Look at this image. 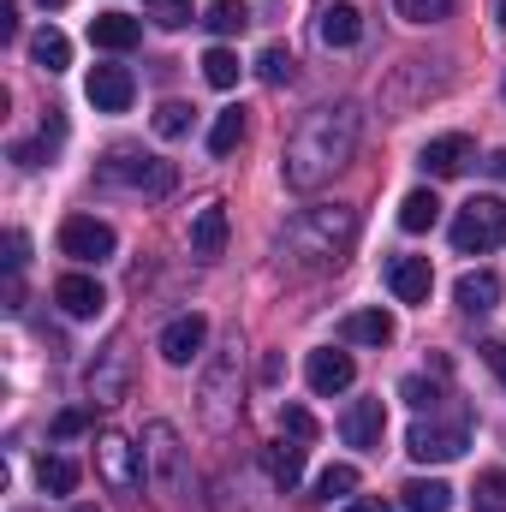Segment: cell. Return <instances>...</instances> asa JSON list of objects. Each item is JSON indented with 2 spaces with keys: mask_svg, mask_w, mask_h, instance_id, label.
<instances>
[{
  "mask_svg": "<svg viewBox=\"0 0 506 512\" xmlns=\"http://www.w3.org/2000/svg\"><path fill=\"white\" fill-rule=\"evenodd\" d=\"M340 435H346L352 447L376 453L381 435H387V405H381V399H352V405H346V417H340Z\"/></svg>",
  "mask_w": 506,
  "mask_h": 512,
  "instance_id": "4fadbf2b",
  "label": "cell"
},
{
  "mask_svg": "<svg viewBox=\"0 0 506 512\" xmlns=\"http://www.w3.org/2000/svg\"><path fill=\"white\" fill-rule=\"evenodd\" d=\"M292 72H298V60H292V48H280V42H268V48L256 54V78H262L268 90H280V84H292Z\"/></svg>",
  "mask_w": 506,
  "mask_h": 512,
  "instance_id": "4316f807",
  "label": "cell"
},
{
  "mask_svg": "<svg viewBox=\"0 0 506 512\" xmlns=\"http://www.w3.org/2000/svg\"><path fill=\"white\" fill-rule=\"evenodd\" d=\"M340 512H393V507H387L381 495H358V501H346Z\"/></svg>",
  "mask_w": 506,
  "mask_h": 512,
  "instance_id": "7bdbcfd3",
  "label": "cell"
},
{
  "mask_svg": "<svg viewBox=\"0 0 506 512\" xmlns=\"http://www.w3.org/2000/svg\"><path fill=\"white\" fill-rule=\"evenodd\" d=\"M387 286H393L399 304H429V286H435L429 256H393L387 262Z\"/></svg>",
  "mask_w": 506,
  "mask_h": 512,
  "instance_id": "5bb4252c",
  "label": "cell"
},
{
  "mask_svg": "<svg viewBox=\"0 0 506 512\" xmlns=\"http://www.w3.org/2000/svg\"><path fill=\"white\" fill-rule=\"evenodd\" d=\"M435 221H441V197H435V191H411V197L399 203V227H405V233H429Z\"/></svg>",
  "mask_w": 506,
  "mask_h": 512,
  "instance_id": "484cf974",
  "label": "cell"
},
{
  "mask_svg": "<svg viewBox=\"0 0 506 512\" xmlns=\"http://www.w3.org/2000/svg\"><path fill=\"white\" fill-rule=\"evenodd\" d=\"M399 507L405 512H447L453 507V489H447L441 477H411V483L399 489Z\"/></svg>",
  "mask_w": 506,
  "mask_h": 512,
  "instance_id": "603a6c76",
  "label": "cell"
},
{
  "mask_svg": "<svg viewBox=\"0 0 506 512\" xmlns=\"http://www.w3.org/2000/svg\"><path fill=\"white\" fill-rule=\"evenodd\" d=\"M54 304L66 310V316H78V322H90V316H102V304H108V292L90 280V274H60L54 280Z\"/></svg>",
  "mask_w": 506,
  "mask_h": 512,
  "instance_id": "2e32d148",
  "label": "cell"
},
{
  "mask_svg": "<svg viewBox=\"0 0 506 512\" xmlns=\"http://www.w3.org/2000/svg\"><path fill=\"white\" fill-rule=\"evenodd\" d=\"M489 173H495V179H506V149H495V155H489Z\"/></svg>",
  "mask_w": 506,
  "mask_h": 512,
  "instance_id": "ee69618b",
  "label": "cell"
},
{
  "mask_svg": "<svg viewBox=\"0 0 506 512\" xmlns=\"http://www.w3.org/2000/svg\"><path fill=\"white\" fill-rule=\"evenodd\" d=\"M96 465H102V483H108V489H120V495L143 483V459H137V447H131L120 429L96 435Z\"/></svg>",
  "mask_w": 506,
  "mask_h": 512,
  "instance_id": "30bf717a",
  "label": "cell"
},
{
  "mask_svg": "<svg viewBox=\"0 0 506 512\" xmlns=\"http://www.w3.org/2000/svg\"><path fill=\"white\" fill-rule=\"evenodd\" d=\"M155 131H161V137H185V131H191V108H185V102H161V108H155Z\"/></svg>",
  "mask_w": 506,
  "mask_h": 512,
  "instance_id": "d590c367",
  "label": "cell"
},
{
  "mask_svg": "<svg viewBox=\"0 0 506 512\" xmlns=\"http://www.w3.org/2000/svg\"><path fill=\"white\" fill-rule=\"evenodd\" d=\"M0 36H6V42L18 36V0H0Z\"/></svg>",
  "mask_w": 506,
  "mask_h": 512,
  "instance_id": "b9f144b4",
  "label": "cell"
},
{
  "mask_svg": "<svg viewBox=\"0 0 506 512\" xmlns=\"http://www.w3.org/2000/svg\"><path fill=\"white\" fill-rule=\"evenodd\" d=\"M471 495H477V512H506V471H483Z\"/></svg>",
  "mask_w": 506,
  "mask_h": 512,
  "instance_id": "836d02e7",
  "label": "cell"
},
{
  "mask_svg": "<svg viewBox=\"0 0 506 512\" xmlns=\"http://www.w3.org/2000/svg\"><path fill=\"white\" fill-rule=\"evenodd\" d=\"M506 245V203L501 197H471L453 221V251L459 256H483Z\"/></svg>",
  "mask_w": 506,
  "mask_h": 512,
  "instance_id": "5b68a950",
  "label": "cell"
},
{
  "mask_svg": "<svg viewBox=\"0 0 506 512\" xmlns=\"http://www.w3.org/2000/svg\"><path fill=\"white\" fill-rule=\"evenodd\" d=\"M245 143V108H227V114H215V131H209V155L221 161V155H233Z\"/></svg>",
  "mask_w": 506,
  "mask_h": 512,
  "instance_id": "83f0119b",
  "label": "cell"
},
{
  "mask_svg": "<svg viewBox=\"0 0 506 512\" xmlns=\"http://www.w3.org/2000/svg\"><path fill=\"white\" fill-rule=\"evenodd\" d=\"M501 90H506V84H501Z\"/></svg>",
  "mask_w": 506,
  "mask_h": 512,
  "instance_id": "c3c4849f",
  "label": "cell"
},
{
  "mask_svg": "<svg viewBox=\"0 0 506 512\" xmlns=\"http://www.w3.org/2000/svg\"><path fill=\"white\" fill-rule=\"evenodd\" d=\"M483 364H489V370L501 376V387H506V340H489V346H483Z\"/></svg>",
  "mask_w": 506,
  "mask_h": 512,
  "instance_id": "ab89813d",
  "label": "cell"
},
{
  "mask_svg": "<svg viewBox=\"0 0 506 512\" xmlns=\"http://www.w3.org/2000/svg\"><path fill=\"white\" fill-rule=\"evenodd\" d=\"M30 245H24V233H6V268H12V274H18V268H24V262H30Z\"/></svg>",
  "mask_w": 506,
  "mask_h": 512,
  "instance_id": "60d3db41",
  "label": "cell"
},
{
  "mask_svg": "<svg viewBox=\"0 0 506 512\" xmlns=\"http://www.w3.org/2000/svg\"><path fill=\"white\" fill-rule=\"evenodd\" d=\"M399 328H393V316L387 310H352L346 322H340V340L346 346H387Z\"/></svg>",
  "mask_w": 506,
  "mask_h": 512,
  "instance_id": "7402d4cb",
  "label": "cell"
},
{
  "mask_svg": "<svg viewBox=\"0 0 506 512\" xmlns=\"http://www.w3.org/2000/svg\"><path fill=\"white\" fill-rule=\"evenodd\" d=\"M203 24H209L215 36H239V30L251 24V6H245V0H215V6L203 12Z\"/></svg>",
  "mask_w": 506,
  "mask_h": 512,
  "instance_id": "4dcf8cb0",
  "label": "cell"
},
{
  "mask_svg": "<svg viewBox=\"0 0 506 512\" xmlns=\"http://www.w3.org/2000/svg\"><path fill=\"white\" fill-rule=\"evenodd\" d=\"M30 60H36L42 72H66V66H72V42L48 24V30H36V36H30Z\"/></svg>",
  "mask_w": 506,
  "mask_h": 512,
  "instance_id": "d4e9b609",
  "label": "cell"
},
{
  "mask_svg": "<svg viewBox=\"0 0 506 512\" xmlns=\"http://www.w3.org/2000/svg\"><path fill=\"white\" fill-rule=\"evenodd\" d=\"M352 495H358V471H352V465H328V471L316 477V501H328V507L340 501V507H346Z\"/></svg>",
  "mask_w": 506,
  "mask_h": 512,
  "instance_id": "f546056e",
  "label": "cell"
},
{
  "mask_svg": "<svg viewBox=\"0 0 506 512\" xmlns=\"http://www.w3.org/2000/svg\"><path fill=\"white\" fill-rule=\"evenodd\" d=\"M143 12H149L161 30H185V24H191V0H143Z\"/></svg>",
  "mask_w": 506,
  "mask_h": 512,
  "instance_id": "e575fe53",
  "label": "cell"
},
{
  "mask_svg": "<svg viewBox=\"0 0 506 512\" xmlns=\"http://www.w3.org/2000/svg\"><path fill=\"white\" fill-rule=\"evenodd\" d=\"M358 131H364V114L352 102H328L316 114H304V126L286 137V155H280V179L292 191H316L328 185L352 155H358Z\"/></svg>",
  "mask_w": 506,
  "mask_h": 512,
  "instance_id": "6da1fadb",
  "label": "cell"
},
{
  "mask_svg": "<svg viewBox=\"0 0 506 512\" xmlns=\"http://www.w3.org/2000/svg\"><path fill=\"white\" fill-rule=\"evenodd\" d=\"M42 6H66V0H42Z\"/></svg>",
  "mask_w": 506,
  "mask_h": 512,
  "instance_id": "bcb514c9",
  "label": "cell"
},
{
  "mask_svg": "<svg viewBox=\"0 0 506 512\" xmlns=\"http://www.w3.org/2000/svg\"><path fill=\"white\" fill-rule=\"evenodd\" d=\"M203 340H209V316H197V310H191V316H173V322L161 328V340H155V346H161V358H167V364H191V358L203 352Z\"/></svg>",
  "mask_w": 506,
  "mask_h": 512,
  "instance_id": "7c38bea8",
  "label": "cell"
},
{
  "mask_svg": "<svg viewBox=\"0 0 506 512\" xmlns=\"http://www.w3.org/2000/svg\"><path fill=\"white\" fill-rule=\"evenodd\" d=\"M90 42L108 48V54H126V48L143 42V24H137L131 12H96V18H90Z\"/></svg>",
  "mask_w": 506,
  "mask_h": 512,
  "instance_id": "ffe728a7",
  "label": "cell"
},
{
  "mask_svg": "<svg viewBox=\"0 0 506 512\" xmlns=\"http://www.w3.org/2000/svg\"><path fill=\"white\" fill-rule=\"evenodd\" d=\"M233 382H239V340H227L221 358H215L209 376H203V423H209L215 435H227V429L239 423V393H233Z\"/></svg>",
  "mask_w": 506,
  "mask_h": 512,
  "instance_id": "52a82bcc",
  "label": "cell"
},
{
  "mask_svg": "<svg viewBox=\"0 0 506 512\" xmlns=\"http://www.w3.org/2000/svg\"><path fill=\"white\" fill-rule=\"evenodd\" d=\"M465 167H471V137H465V131H447V137H429V143H423V173L459 179Z\"/></svg>",
  "mask_w": 506,
  "mask_h": 512,
  "instance_id": "9a60e30c",
  "label": "cell"
},
{
  "mask_svg": "<svg viewBox=\"0 0 506 512\" xmlns=\"http://www.w3.org/2000/svg\"><path fill=\"white\" fill-rule=\"evenodd\" d=\"M399 393H405V399H411L417 411H435V405H441V393H435V387L423 382V376H411V382L399 387Z\"/></svg>",
  "mask_w": 506,
  "mask_h": 512,
  "instance_id": "74e56055",
  "label": "cell"
},
{
  "mask_svg": "<svg viewBox=\"0 0 506 512\" xmlns=\"http://www.w3.org/2000/svg\"><path fill=\"white\" fill-rule=\"evenodd\" d=\"M393 12L405 24H441V18H453V0H393Z\"/></svg>",
  "mask_w": 506,
  "mask_h": 512,
  "instance_id": "d6a6232c",
  "label": "cell"
},
{
  "mask_svg": "<svg viewBox=\"0 0 506 512\" xmlns=\"http://www.w3.org/2000/svg\"><path fill=\"white\" fill-rule=\"evenodd\" d=\"M143 459H149V477L167 501H185L191 495V459H185V441L173 423H149L143 429Z\"/></svg>",
  "mask_w": 506,
  "mask_h": 512,
  "instance_id": "3957f363",
  "label": "cell"
},
{
  "mask_svg": "<svg viewBox=\"0 0 506 512\" xmlns=\"http://www.w3.org/2000/svg\"><path fill=\"white\" fill-rule=\"evenodd\" d=\"M102 179L120 185V191H137V197H167L173 191V161L143 155V149H114L102 161Z\"/></svg>",
  "mask_w": 506,
  "mask_h": 512,
  "instance_id": "8992f818",
  "label": "cell"
},
{
  "mask_svg": "<svg viewBox=\"0 0 506 512\" xmlns=\"http://www.w3.org/2000/svg\"><path fill=\"white\" fill-rule=\"evenodd\" d=\"M501 24H506V0H501Z\"/></svg>",
  "mask_w": 506,
  "mask_h": 512,
  "instance_id": "7dc6e473",
  "label": "cell"
},
{
  "mask_svg": "<svg viewBox=\"0 0 506 512\" xmlns=\"http://www.w3.org/2000/svg\"><path fill=\"white\" fill-rule=\"evenodd\" d=\"M126 387H131V352H126V340H108L96 352V364H90V399L96 405H120Z\"/></svg>",
  "mask_w": 506,
  "mask_h": 512,
  "instance_id": "9c48e42d",
  "label": "cell"
},
{
  "mask_svg": "<svg viewBox=\"0 0 506 512\" xmlns=\"http://www.w3.org/2000/svg\"><path fill=\"white\" fill-rule=\"evenodd\" d=\"M90 429V411H60L54 417V441H72V435H84Z\"/></svg>",
  "mask_w": 506,
  "mask_h": 512,
  "instance_id": "f35d334b",
  "label": "cell"
},
{
  "mask_svg": "<svg viewBox=\"0 0 506 512\" xmlns=\"http://www.w3.org/2000/svg\"><path fill=\"white\" fill-rule=\"evenodd\" d=\"M453 298H459V310H465V316H483V310H495V304H501V274H495V268H471V274H459Z\"/></svg>",
  "mask_w": 506,
  "mask_h": 512,
  "instance_id": "d6986e66",
  "label": "cell"
},
{
  "mask_svg": "<svg viewBox=\"0 0 506 512\" xmlns=\"http://www.w3.org/2000/svg\"><path fill=\"white\" fill-rule=\"evenodd\" d=\"M358 245V209L346 203H328V209H304L292 227H286V256H298L304 268H328Z\"/></svg>",
  "mask_w": 506,
  "mask_h": 512,
  "instance_id": "7a4b0ae2",
  "label": "cell"
},
{
  "mask_svg": "<svg viewBox=\"0 0 506 512\" xmlns=\"http://www.w3.org/2000/svg\"><path fill=\"white\" fill-rule=\"evenodd\" d=\"M280 423H286L292 441H310V435H316V417H310L304 405H280Z\"/></svg>",
  "mask_w": 506,
  "mask_h": 512,
  "instance_id": "8d00e7d4",
  "label": "cell"
},
{
  "mask_svg": "<svg viewBox=\"0 0 506 512\" xmlns=\"http://www.w3.org/2000/svg\"><path fill=\"white\" fill-rule=\"evenodd\" d=\"M36 483H42V495H72V489H78V465L60 459V453H48V459L36 465Z\"/></svg>",
  "mask_w": 506,
  "mask_h": 512,
  "instance_id": "f1b7e54d",
  "label": "cell"
},
{
  "mask_svg": "<svg viewBox=\"0 0 506 512\" xmlns=\"http://www.w3.org/2000/svg\"><path fill=\"white\" fill-rule=\"evenodd\" d=\"M191 251L203 256V262L227 251V203H203V209H197V221H191Z\"/></svg>",
  "mask_w": 506,
  "mask_h": 512,
  "instance_id": "44dd1931",
  "label": "cell"
},
{
  "mask_svg": "<svg viewBox=\"0 0 506 512\" xmlns=\"http://www.w3.org/2000/svg\"><path fill=\"white\" fill-rule=\"evenodd\" d=\"M84 90H90L96 114H126V108H131V96H137V84H131V72H126V66H96Z\"/></svg>",
  "mask_w": 506,
  "mask_h": 512,
  "instance_id": "e0dca14e",
  "label": "cell"
},
{
  "mask_svg": "<svg viewBox=\"0 0 506 512\" xmlns=\"http://www.w3.org/2000/svg\"><path fill=\"white\" fill-rule=\"evenodd\" d=\"M465 447H471V417H465V411H453L447 423L429 411V417H417L411 435H405V453H411L417 465H447V459H459Z\"/></svg>",
  "mask_w": 506,
  "mask_h": 512,
  "instance_id": "277c9868",
  "label": "cell"
},
{
  "mask_svg": "<svg viewBox=\"0 0 506 512\" xmlns=\"http://www.w3.org/2000/svg\"><path fill=\"white\" fill-rule=\"evenodd\" d=\"M316 30H322L328 48H358V42H364V12H358L352 0H328L322 18H316Z\"/></svg>",
  "mask_w": 506,
  "mask_h": 512,
  "instance_id": "ac0fdd59",
  "label": "cell"
},
{
  "mask_svg": "<svg viewBox=\"0 0 506 512\" xmlns=\"http://www.w3.org/2000/svg\"><path fill=\"white\" fill-rule=\"evenodd\" d=\"M239 72H245V66H239V54H233V48H209V54H203V78H209L215 90H233V84H239Z\"/></svg>",
  "mask_w": 506,
  "mask_h": 512,
  "instance_id": "1f68e13d",
  "label": "cell"
},
{
  "mask_svg": "<svg viewBox=\"0 0 506 512\" xmlns=\"http://www.w3.org/2000/svg\"><path fill=\"white\" fill-rule=\"evenodd\" d=\"M72 512H102V507H72Z\"/></svg>",
  "mask_w": 506,
  "mask_h": 512,
  "instance_id": "f6af8a7d",
  "label": "cell"
},
{
  "mask_svg": "<svg viewBox=\"0 0 506 512\" xmlns=\"http://www.w3.org/2000/svg\"><path fill=\"white\" fill-rule=\"evenodd\" d=\"M262 465H268L274 489H298V477H304V447H292V441H274V447H262Z\"/></svg>",
  "mask_w": 506,
  "mask_h": 512,
  "instance_id": "cb8c5ba5",
  "label": "cell"
},
{
  "mask_svg": "<svg viewBox=\"0 0 506 512\" xmlns=\"http://www.w3.org/2000/svg\"><path fill=\"white\" fill-rule=\"evenodd\" d=\"M304 382L310 393H346V387L358 382V364H352V352H334V346H322V352H310V364H304Z\"/></svg>",
  "mask_w": 506,
  "mask_h": 512,
  "instance_id": "8fae6325",
  "label": "cell"
},
{
  "mask_svg": "<svg viewBox=\"0 0 506 512\" xmlns=\"http://www.w3.org/2000/svg\"><path fill=\"white\" fill-rule=\"evenodd\" d=\"M114 245H120L114 227L96 221V215H66L60 221V256H72V262H108Z\"/></svg>",
  "mask_w": 506,
  "mask_h": 512,
  "instance_id": "ba28073f",
  "label": "cell"
}]
</instances>
